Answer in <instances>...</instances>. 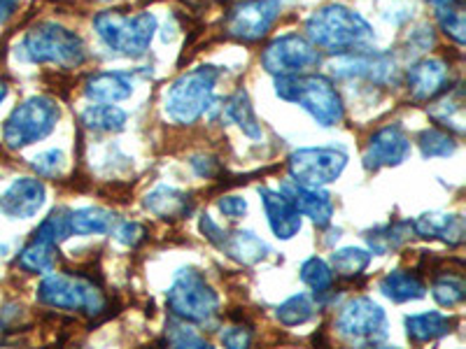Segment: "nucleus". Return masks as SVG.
Segmentation results:
<instances>
[{"label": "nucleus", "mask_w": 466, "mask_h": 349, "mask_svg": "<svg viewBox=\"0 0 466 349\" xmlns=\"http://www.w3.org/2000/svg\"><path fill=\"white\" fill-rule=\"evenodd\" d=\"M276 94L282 101L301 105L324 128L339 126L345 119V105L334 82L324 75H291L276 77Z\"/></svg>", "instance_id": "2"}, {"label": "nucleus", "mask_w": 466, "mask_h": 349, "mask_svg": "<svg viewBox=\"0 0 466 349\" xmlns=\"http://www.w3.org/2000/svg\"><path fill=\"white\" fill-rule=\"evenodd\" d=\"M452 319L441 313H422L406 317V334L413 343H431V340L443 338L451 334Z\"/></svg>", "instance_id": "26"}, {"label": "nucleus", "mask_w": 466, "mask_h": 349, "mask_svg": "<svg viewBox=\"0 0 466 349\" xmlns=\"http://www.w3.org/2000/svg\"><path fill=\"white\" fill-rule=\"evenodd\" d=\"M430 116L448 131L464 133V91H461V86H455L441 101L431 103Z\"/></svg>", "instance_id": "24"}, {"label": "nucleus", "mask_w": 466, "mask_h": 349, "mask_svg": "<svg viewBox=\"0 0 466 349\" xmlns=\"http://www.w3.org/2000/svg\"><path fill=\"white\" fill-rule=\"evenodd\" d=\"M58 105L47 95H33L16 105L3 126V143L10 149H24L45 140L56 128Z\"/></svg>", "instance_id": "8"}, {"label": "nucleus", "mask_w": 466, "mask_h": 349, "mask_svg": "<svg viewBox=\"0 0 466 349\" xmlns=\"http://www.w3.org/2000/svg\"><path fill=\"white\" fill-rule=\"evenodd\" d=\"M408 154H410V140L399 124H392L371 135L364 152V168L380 170L399 165L408 159Z\"/></svg>", "instance_id": "14"}, {"label": "nucleus", "mask_w": 466, "mask_h": 349, "mask_svg": "<svg viewBox=\"0 0 466 349\" xmlns=\"http://www.w3.org/2000/svg\"><path fill=\"white\" fill-rule=\"evenodd\" d=\"M406 85L415 103H430L451 89V65L441 58H422L406 73Z\"/></svg>", "instance_id": "15"}, {"label": "nucleus", "mask_w": 466, "mask_h": 349, "mask_svg": "<svg viewBox=\"0 0 466 349\" xmlns=\"http://www.w3.org/2000/svg\"><path fill=\"white\" fill-rule=\"evenodd\" d=\"M219 249H222L227 256H231L233 261H238V264L243 265H255L268 256V244L252 231L227 233L222 244H219Z\"/></svg>", "instance_id": "22"}, {"label": "nucleus", "mask_w": 466, "mask_h": 349, "mask_svg": "<svg viewBox=\"0 0 466 349\" xmlns=\"http://www.w3.org/2000/svg\"><path fill=\"white\" fill-rule=\"evenodd\" d=\"M413 231L420 238L441 240L457 247L466 240V226L461 214H443V212H424L413 222Z\"/></svg>", "instance_id": "19"}, {"label": "nucleus", "mask_w": 466, "mask_h": 349, "mask_svg": "<svg viewBox=\"0 0 466 349\" xmlns=\"http://www.w3.org/2000/svg\"><path fill=\"white\" fill-rule=\"evenodd\" d=\"M336 331L345 343L376 347L387 340V317L382 307L371 298H352L340 307L336 317Z\"/></svg>", "instance_id": "9"}, {"label": "nucleus", "mask_w": 466, "mask_h": 349, "mask_svg": "<svg viewBox=\"0 0 466 349\" xmlns=\"http://www.w3.org/2000/svg\"><path fill=\"white\" fill-rule=\"evenodd\" d=\"M201 231H203V235H206V238L215 244V247H219L224 240V235H227V231H222V228L212 222V217H208V214H203L201 217Z\"/></svg>", "instance_id": "43"}, {"label": "nucleus", "mask_w": 466, "mask_h": 349, "mask_svg": "<svg viewBox=\"0 0 466 349\" xmlns=\"http://www.w3.org/2000/svg\"><path fill=\"white\" fill-rule=\"evenodd\" d=\"M413 222H392L366 233V243L373 254H390L401 247L408 238H413Z\"/></svg>", "instance_id": "27"}, {"label": "nucleus", "mask_w": 466, "mask_h": 349, "mask_svg": "<svg viewBox=\"0 0 466 349\" xmlns=\"http://www.w3.org/2000/svg\"><path fill=\"white\" fill-rule=\"evenodd\" d=\"M219 77H222V70L218 65H198L182 73L166 91V116L180 126H191L197 119H201L210 110Z\"/></svg>", "instance_id": "3"}, {"label": "nucleus", "mask_w": 466, "mask_h": 349, "mask_svg": "<svg viewBox=\"0 0 466 349\" xmlns=\"http://www.w3.org/2000/svg\"><path fill=\"white\" fill-rule=\"evenodd\" d=\"M322 56L306 35L285 33L266 45L261 52V65L273 77H291V75H306L318 68Z\"/></svg>", "instance_id": "10"}, {"label": "nucleus", "mask_w": 466, "mask_h": 349, "mask_svg": "<svg viewBox=\"0 0 466 349\" xmlns=\"http://www.w3.org/2000/svg\"><path fill=\"white\" fill-rule=\"evenodd\" d=\"M222 344L231 349H240V347H249L252 344V331L245 326H231L227 328L222 334Z\"/></svg>", "instance_id": "40"}, {"label": "nucleus", "mask_w": 466, "mask_h": 349, "mask_svg": "<svg viewBox=\"0 0 466 349\" xmlns=\"http://www.w3.org/2000/svg\"><path fill=\"white\" fill-rule=\"evenodd\" d=\"M282 194L294 203L301 217H310L315 226H327L334 217V201L322 186H301L297 182L282 186Z\"/></svg>", "instance_id": "17"}, {"label": "nucleus", "mask_w": 466, "mask_h": 349, "mask_svg": "<svg viewBox=\"0 0 466 349\" xmlns=\"http://www.w3.org/2000/svg\"><path fill=\"white\" fill-rule=\"evenodd\" d=\"M16 10V0H0V24L7 22Z\"/></svg>", "instance_id": "44"}, {"label": "nucleus", "mask_w": 466, "mask_h": 349, "mask_svg": "<svg viewBox=\"0 0 466 349\" xmlns=\"http://www.w3.org/2000/svg\"><path fill=\"white\" fill-rule=\"evenodd\" d=\"M22 54L31 64L56 65V68H80L86 61L82 37L70 28L54 22H43L33 26L24 35Z\"/></svg>", "instance_id": "4"}, {"label": "nucleus", "mask_w": 466, "mask_h": 349, "mask_svg": "<svg viewBox=\"0 0 466 349\" xmlns=\"http://www.w3.org/2000/svg\"><path fill=\"white\" fill-rule=\"evenodd\" d=\"M37 301L56 310L68 313H85L96 317L106 310V296L101 286L82 275H66V273H49L37 286Z\"/></svg>", "instance_id": "7"}, {"label": "nucleus", "mask_w": 466, "mask_h": 349, "mask_svg": "<svg viewBox=\"0 0 466 349\" xmlns=\"http://www.w3.org/2000/svg\"><path fill=\"white\" fill-rule=\"evenodd\" d=\"M348 154L336 147H303L287 161L291 182L301 186H327L343 174Z\"/></svg>", "instance_id": "11"}, {"label": "nucleus", "mask_w": 466, "mask_h": 349, "mask_svg": "<svg viewBox=\"0 0 466 349\" xmlns=\"http://www.w3.org/2000/svg\"><path fill=\"white\" fill-rule=\"evenodd\" d=\"M145 207H147L152 214L161 219H185L189 217L191 210H194V201H191L189 194L175 189V186H157L145 196Z\"/></svg>", "instance_id": "20"}, {"label": "nucleus", "mask_w": 466, "mask_h": 349, "mask_svg": "<svg viewBox=\"0 0 466 349\" xmlns=\"http://www.w3.org/2000/svg\"><path fill=\"white\" fill-rule=\"evenodd\" d=\"M82 124L96 133H116L127 126V112L112 103H98L82 112Z\"/></svg>", "instance_id": "29"}, {"label": "nucleus", "mask_w": 466, "mask_h": 349, "mask_svg": "<svg viewBox=\"0 0 466 349\" xmlns=\"http://www.w3.org/2000/svg\"><path fill=\"white\" fill-rule=\"evenodd\" d=\"M116 217L106 207H80L70 210V233L73 235H103L115 228Z\"/></svg>", "instance_id": "25"}, {"label": "nucleus", "mask_w": 466, "mask_h": 349, "mask_svg": "<svg viewBox=\"0 0 466 349\" xmlns=\"http://www.w3.org/2000/svg\"><path fill=\"white\" fill-rule=\"evenodd\" d=\"M306 37L319 49L348 54L371 47L376 33L360 12L331 3L308 16Z\"/></svg>", "instance_id": "1"}, {"label": "nucleus", "mask_w": 466, "mask_h": 349, "mask_svg": "<svg viewBox=\"0 0 466 349\" xmlns=\"http://www.w3.org/2000/svg\"><path fill=\"white\" fill-rule=\"evenodd\" d=\"M166 340H168V344H173V347H177V349L210 347V344H208V340L201 338V335H198L191 326H187V322H182V319H175V322H170L168 326H166Z\"/></svg>", "instance_id": "37"}, {"label": "nucleus", "mask_w": 466, "mask_h": 349, "mask_svg": "<svg viewBox=\"0 0 466 349\" xmlns=\"http://www.w3.org/2000/svg\"><path fill=\"white\" fill-rule=\"evenodd\" d=\"M371 264V252H366V249L360 247H343L336 249L334 254H331V270H334V275L345 277V280H355L369 268Z\"/></svg>", "instance_id": "31"}, {"label": "nucleus", "mask_w": 466, "mask_h": 349, "mask_svg": "<svg viewBox=\"0 0 466 349\" xmlns=\"http://www.w3.org/2000/svg\"><path fill=\"white\" fill-rule=\"evenodd\" d=\"M318 313V305L308 294H297V296L287 298L282 305H278L276 317L282 326H301V324L310 322Z\"/></svg>", "instance_id": "32"}, {"label": "nucleus", "mask_w": 466, "mask_h": 349, "mask_svg": "<svg viewBox=\"0 0 466 349\" xmlns=\"http://www.w3.org/2000/svg\"><path fill=\"white\" fill-rule=\"evenodd\" d=\"M54 264H56V244L37 235L16 256V265L26 273H49Z\"/></svg>", "instance_id": "30"}, {"label": "nucleus", "mask_w": 466, "mask_h": 349, "mask_svg": "<svg viewBox=\"0 0 466 349\" xmlns=\"http://www.w3.org/2000/svg\"><path fill=\"white\" fill-rule=\"evenodd\" d=\"M280 16V0H240L227 15V33L240 43H257L268 35Z\"/></svg>", "instance_id": "12"}, {"label": "nucleus", "mask_w": 466, "mask_h": 349, "mask_svg": "<svg viewBox=\"0 0 466 349\" xmlns=\"http://www.w3.org/2000/svg\"><path fill=\"white\" fill-rule=\"evenodd\" d=\"M45 184L35 177H19L0 196V212L10 219H31L45 205Z\"/></svg>", "instance_id": "16"}, {"label": "nucleus", "mask_w": 466, "mask_h": 349, "mask_svg": "<svg viewBox=\"0 0 466 349\" xmlns=\"http://www.w3.org/2000/svg\"><path fill=\"white\" fill-rule=\"evenodd\" d=\"M145 235H147V231H145L143 224L138 222H124L122 226L116 228V240L122 244H127V247H138L145 240Z\"/></svg>", "instance_id": "39"}, {"label": "nucleus", "mask_w": 466, "mask_h": 349, "mask_svg": "<svg viewBox=\"0 0 466 349\" xmlns=\"http://www.w3.org/2000/svg\"><path fill=\"white\" fill-rule=\"evenodd\" d=\"M431 296H434V301L439 303L441 307L460 305L466 298L464 280H461V275L445 273V275L436 277L434 284H431Z\"/></svg>", "instance_id": "35"}, {"label": "nucleus", "mask_w": 466, "mask_h": 349, "mask_svg": "<svg viewBox=\"0 0 466 349\" xmlns=\"http://www.w3.org/2000/svg\"><path fill=\"white\" fill-rule=\"evenodd\" d=\"M219 212L228 219H240L248 212V201L243 196H222L219 198Z\"/></svg>", "instance_id": "41"}, {"label": "nucleus", "mask_w": 466, "mask_h": 349, "mask_svg": "<svg viewBox=\"0 0 466 349\" xmlns=\"http://www.w3.org/2000/svg\"><path fill=\"white\" fill-rule=\"evenodd\" d=\"M191 168L197 170L201 177H208V180L219 173L218 159H212V156H194V159H191Z\"/></svg>", "instance_id": "42"}, {"label": "nucleus", "mask_w": 466, "mask_h": 349, "mask_svg": "<svg viewBox=\"0 0 466 349\" xmlns=\"http://www.w3.org/2000/svg\"><path fill=\"white\" fill-rule=\"evenodd\" d=\"M94 31L110 52L128 58L143 56L149 49L154 33H157V16L152 12H98L94 16Z\"/></svg>", "instance_id": "5"}, {"label": "nucleus", "mask_w": 466, "mask_h": 349, "mask_svg": "<svg viewBox=\"0 0 466 349\" xmlns=\"http://www.w3.org/2000/svg\"><path fill=\"white\" fill-rule=\"evenodd\" d=\"M301 282L315 291V294H327L334 286V270L319 256H310L301 265Z\"/></svg>", "instance_id": "36"}, {"label": "nucleus", "mask_w": 466, "mask_h": 349, "mask_svg": "<svg viewBox=\"0 0 466 349\" xmlns=\"http://www.w3.org/2000/svg\"><path fill=\"white\" fill-rule=\"evenodd\" d=\"M227 116L252 140H261V124L245 89H238L227 101Z\"/></svg>", "instance_id": "28"}, {"label": "nucleus", "mask_w": 466, "mask_h": 349, "mask_svg": "<svg viewBox=\"0 0 466 349\" xmlns=\"http://www.w3.org/2000/svg\"><path fill=\"white\" fill-rule=\"evenodd\" d=\"M66 165V156L64 152H58V149H47V152L37 154L31 159V168L35 170L40 177H56Z\"/></svg>", "instance_id": "38"}, {"label": "nucleus", "mask_w": 466, "mask_h": 349, "mask_svg": "<svg viewBox=\"0 0 466 349\" xmlns=\"http://www.w3.org/2000/svg\"><path fill=\"white\" fill-rule=\"evenodd\" d=\"M331 73L340 80H366L376 86H387L397 82V64L390 54H378L373 49L339 54Z\"/></svg>", "instance_id": "13"}, {"label": "nucleus", "mask_w": 466, "mask_h": 349, "mask_svg": "<svg viewBox=\"0 0 466 349\" xmlns=\"http://www.w3.org/2000/svg\"><path fill=\"white\" fill-rule=\"evenodd\" d=\"M5 95H7V85L3 80H0V103L5 101Z\"/></svg>", "instance_id": "45"}, {"label": "nucleus", "mask_w": 466, "mask_h": 349, "mask_svg": "<svg viewBox=\"0 0 466 349\" xmlns=\"http://www.w3.org/2000/svg\"><path fill=\"white\" fill-rule=\"evenodd\" d=\"M168 310L175 319L187 324H208L218 317L219 296L197 268H182L175 275L168 294Z\"/></svg>", "instance_id": "6"}, {"label": "nucleus", "mask_w": 466, "mask_h": 349, "mask_svg": "<svg viewBox=\"0 0 466 349\" xmlns=\"http://www.w3.org/2000/svg\"><path fill=\"white\" fill-rule=\"evenodd\" d=\"M261 203H264L266 219H268V226L273 231V235L280 240H291L301 231V214L294 207V203L276 189H259Z\"/></svg>", "instance_id": "18"}, {"label": "nucleus", "mask_w": 466, "mask_h": 349, "mask_svg": "<svg viewBox=\"0 0 466 349\" xmlns=\"http://www.w3.org/2000/svg\"><path fill=\"white\" fill-rule=\"evenodd\" d=\"M378 286H380L382 296L390 298L392 303L418 301V298H422L427 294L424 282L415 273H408V270H392V273H387Z\"/></svg>", "instance_id": "23"}, {"label": "nucleus", "mask_w": 466, "mask_h": 349, "mask_svg": "<svg viewBox=\"0 0 466 349\" xmlns=\"http://www.w3.org/2000/svg\"><path fill=\"white\" fill-rule=\"evenodd\" d=\"M37 238L47 240L52 244H61L73 235L70 233V210L68 207H56V210L49 212V217H45V222L37 226L35 231Z\"/></svg>", "instance_id": "34"}, {"label": "nucleus", "mask_w": 466, "mask_h": 349, "mask_svg": "<svg viewBox=\"0 0 466 349\" xmlns=\"http://www.w3.org/2000/svg\"><path fill=\"white\" fill-rule=\"evenodd\" d=\"M418 147L424 159H448L457 152V140L441 128H424L418 135Z\"/></svg>", "instance_id": "33"}, {"label": "nucleus", "mask_w": 466, "mask_h": 349, "mask_svg": "<svg viewBox=\"0 0 466 349\" xmlns=\"http://www.w3.org/2000/svg\"><path fill=\"white\" fill-rule=\"evenodd\" d=\"M86 98L96 103H119L131 98L133 94V77L131 73H98L89 77L85 85Z\"/></svg>", "instance_id": "21"}]
</instances>
